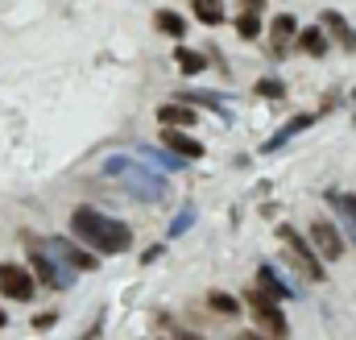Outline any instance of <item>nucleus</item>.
<instances>
[{"label":"nucleus","instance_id":"f257e3e1","mask_svg":"<svg viewBox=\"0 0 356 340\" xmlns=\"http://www.w3.org/2000/svg\"><path fill=\"white\" fill-rule=\"evenodd\" d=\"M71 237L91 245L95 254H124L133 245V233L124 220L104 216L99 208H75L71 212Z\"/></svg>","mask_w":356,"mask_h":340},{"label":"nucleus","instance_id":"f03ea898","mask_svg":"<svg viewBox=\"0 0 356 340\" xmlns=\"http://www.w3.org/2000/svg\"><path fill=\"white\" fill-rule=\"evenodd\" d=\"M245 307L253 311V320H257V328L266 332L269 340H282L290 328H286V316H282V307H277V299L261 291V286H253L249 295H245Z\"/></svg>","mask_w":356,"mask_h":340},{"label":"nucleus","instance_id":"7ed1b4c3","mask_svg":"<svg viewBox=\"0 0 356 340\" xmlns=\"http://www.w3.org/2000/svg\"><path fill=\"white\" fill-rule=\"evenodd\" d=\"M33 291H38L33 270H25V265H17V261H0V295H4V299L29 303V299H33Z\"/></svg>","mask_w":356,"mask_h":340},{"label":"nucleus","instance_id":"20e7f679","mask_svg":"<svg viewBox=\"0 0 356 340\" xmlns=\"http://www.w3.org/2000/svg\"><path fill=\"white\" fill-rule=\"evenodd\" d=\"M277 241L294 254V261L302 265V274H307L311 282H323V265H319V254H315V245H311V241H302L290 224H282V229H277Z\"/></svg>","mask_w":356,"mask_h":340},{"label":"nucleus","instance_id":"39448f33","mask_svg":"<svg viewBox=\"0 0 356 340\" xmlns=\"http://www.w3.org/2000/svg\"><path fill=\"white\" fill-rule=\"evenodd\" d=\"M307 241L315 245V254L323 257V261H340L344 257V237H340V229L332 220H315L307 229Z\"/></svg>","mask_w":356,"mask_h":340},{"label":"nucleus","instance_id":"423d86ee","mask_svg":"<svg viewBox=\"0 0 356 340\" xmlns=\"http://www.w3.org/2000/svg\"><path fill=\"white\" fill-rule=\"evenodd\" d=\"M294 38H298V21H294L290 13H277V17H273V25H269V46H273V54L282 59V54H286V46H290Z\"/></svg>","mask_w":356,"mask_h":340},{"label":"nucleus","instance_id":"0eeeda50","mask_svg":"<svg viewBox=\"0 0 356 340\" xmlns=\"http://www.w3.org/2000/svg\"><path fill=\"white\" fill-rule=\"evenodd\" d=\"M162 146L166 150H175L178 158H203L207 150H203V141H195V137H186V133H178V129H170V125H162Z\"/></svg>","mask_w":356,"mask_h":340},{"label":"nucleus","instance_id":"6e6552de","mask_svg":"<svg viewBox=\"0 0 356 340\" xmlns=\"http://www.w3.org/2000/svg\"><path fill=\"white\" fill-rule=\"evenodd\" d=\"M319 25H323V29H327V38H336V42H340L344 50H356V33H353V25H348V21H344V17L336 13V8H323V13H319Z\"/></svg>","mask_w":356,"mask_h":340},{"label":"nucleus","instance_id":"1a4fd4ad","mask_svg":"<svg viewBox=\"0 0 356 340\" xmlns=\"http://www.w3.org/2000/svg\"><path fill=\"white\" fill-rule=\"evenodd\" d=\"M294 46H298L302 54H311V59H323V54H327V46H332V38H327V29H323V25H311V29H302V25H298Z\"/></svg>","mask_w":356,"mask_h":340},{"label":"nucleus","instance_id":"9d476101","mask_svg":"<svg viewBox=\"0 0 356 340\" xmlns=\"http://www.w3.org/2000/svg\"><path fill=\"white\" fill-rule=\"evenodd\" d=\"M50 249H54L58 257H67V261H71L75 270H99V261H95V254H88V249H79V245H75V241H67V237H54V241H50Z\"/></svg>","mask_w":356,"mask_h":340},{"label":"nucleus","instance_id":"9b49d317","mask_svg":"<svg viewBox=\"0 0 356 340\" xmlns=\"http://www.w3.org/2000/svg\"><path fill=\"white\" fill-rule=\"evenodd\" d=\"M158 125H170V129H195V108L182 100V104H162L158 108Z\"/></svg>","mask_w":356,"mask_h":340},{"label":"nucleus","instance_id":"f8f14e48","mask_svg":"<svg viewBox=\"0 0 356 340\" xmlns=\"http://www.w3.org/2000/svg\"><path fill=\"white\" fill-rule=\"evenodd\" d=\"M29 270H33V278H38L42 286H50V291H58V286L67 282V278L54 270V261H50L46 254H33V257H29Z\"/></svg>","mask_w":356,"mask_h":340},{"label":"nucleus","instance_id":"ddd939ff","mask_svg":"<svg viewBox=\"0 0 356 340\" xmlns=\"http://www.w3.org/2000/svg\"><path fill=\"white\" fill-rule=\"evenodd\" d=\"M154 29L166 33V38H182V33H186V17L175 13V8H158V13H154Z\"/></svg>","mask_w":356,"mask_h":340},{"label":"nucleus","instance_id":"4468645a","mask_svg":"<svg viewBox=\"0 0 356 340\" xmlns=\"http://www.w3.org/2000/svg\"><path fill=\"white\" fill-rule=\"evenodd\" d=\"M257 286H261V291H269L277 303H282V299H294V291H290V286L273 274V265H257Z\"/></svg>","mask_w":356,"mask_h":340},{"label":"nucleus","instance_id":"2eb2a0df","mask_svg":"<svg viewBox=\"0 0 356 340\" xmlns=\"http://www.w3.org/2000/svg\"><path fill=\"white\" fill-rule=\"evenodd\" d=\"M327 203L348 220V233H353V241H356V195H348V191H327Z\"/></svg>","mask_w":356,"mask_h":340},{"label":"nucleus","instance_id":"dca6fc26","mask_svg":"<svg viewBox=\"0 0 356 340\" xmlns=\"http://www.w3.org/2000/svg\"><path fill=\"white\" fill-rule=\"evenodd\" d=\"M191 8H195V17L203 25H220L224 21V0H191Z\"/></svg>","mask_w":356,"mask_h":340},{"label":"nucleus","instance_id":"f3484780","mask_svg":"<svg viewBox=\"0 0 356 340\" xmlns=\"http://www.w3.org/2000/svg\"><path fill=\"white\" fill-rule=\"evenodd\" d=\"M175 63H178V71H182V75H199V71L207 67V63H203V54H199V50H191V46H178Z\"/></svg>","mask_w":356,"mask_h":340},{"label":"nucleus","instance_id":"a211bd4d","mask_svg":"<svg viewBox=\"0 0 356 340\" xmlns=\"http://www.w3.org/2000/svg\"><path fill=\"white\" fill-rule=\"evenodd\" d=\"M236 33H241L245 42H253V38L261 33V13H253V8H245V13L236 17Z\"/></svg>","mask_w":356,"mask_h":340},{"label":"nucleus","instance_id":"6ab92c4d","mask_svg":"<svg viewBox=\"0 0 356 340\" xmlns=\"http://www.w3.org/2000/svg\"><path fill=\"white\" fill-rule=\"evenodd\" d=\"M311 121H315V116H311V112H302V116H294V121H290V125H286V129H282V133H277V137H273V141H269V150H273V146H282V141H286V137H294V133H302V129H307V125H311Z\"/></svg>","mask_w":356,"mask_h":340},{"label":"nucleus","instance_id":"aec40b11","mask_svg":"<svg viewBox=\"0 0 356 340\" xmlns=\"http://www.w3.org/2000/svg\"><path fill=\"white\" fill-rule=\"evenodd\" d=\"M253 95H266V100H277V95H286V84H282L277 75H269V79H257V84H253Z\"/></svg>","mask_w":356,"mask_h":340},{"label":"nucleus","instance_id":"412c9836","mask_svg":"<svg viewBox=\"0 0 356 340\" xmlns=\"http://www.w3.org/2000/svg\"><path fill=\"white\" fill-rule=\"evenodd\" d=\"M211 307L224 311V316H236V311H241V303H236L232 295H220V291H211Z\"/></svg>","mask_w":356,"mask_h":340},{"label":"nucleus","instance_id":"4be33fe9","mask_svg":"<svg viewBox=\"0 0 356 340\" xmlns=\"http://www.w3.org/2000/svg\"><path fill=\"white\" fill-rule=\"evenodd\" d=\"M50 324H58V311H42V316L33 320V328H38V332H46Z\"/></svg>","mask_w":356,"mask_h":340},{"label":"nucleus","instance_id":"5701e85b","mask_svg":"<svg viewBox=\"0 0 356 340\" xmlns=\"http://www.w3.org/2000/svg\"><path fill=\"white\" fill-rule=\"evenodd\" d=\"M175 340H203V337H195V332H186V328H175Z\"/></svg>","mask_w":356,"mask_h":340},{"label":"nucleus","instance_id":"b1692460","mask_svg":"<svg viewBox=\"0 0 356 340\" xmlns=\"http://www.w3.org/2000/svg\"><path fill=\"white\" fill-rule=\"evenodd\" d=\"M245 8H253V13H261V8H266V0H245Z\"/></svg>","mask_w":356,"mask_h":340},{"label":"nucleus","instance_id":"393cba45","mask_svg":"<svg viewBox=\"0 0 356 340\" xmlns=\"http://www.w3.org/2000/svg\"><path fill=\"white\" fill-rule=\"evenodd\" d=\"M241 340H269V337H257V332H245Z\"/></svg>","mask_w":356,"mask_h":340},{"label":"nucleus","instance_id":"a878e982","mask_svg":"<svg viewBox=\"0 0 356 340\" xmlns=\"http://www.w3.org/2000/svg\"><path fill=\"white\" fill-rule=\"evenodd\" d=\"M4 324H8V316H4V311H0V328H4Z\"/></svg>","mask_w":356,"mask_h":340}]
</instances>
